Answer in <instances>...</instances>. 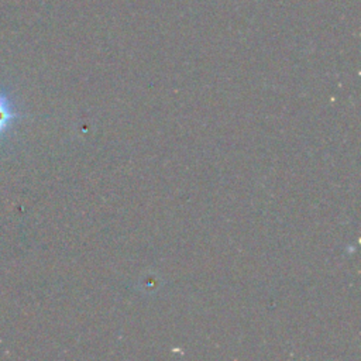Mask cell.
I'll list each match as a JSON object with an SVG mask.
<instances>
[{
    "label": "cell",
    "instance_id": "obj_1",
    "mask_svg": "<svg viewBox=\"0 0 361 361\" xmlns=\"http://www.w3.org/2000/svg\"><path fill=\"white\" fill-rule=\"evenodd\" d=\"M14 118L16 113L13 110L11 103L3 93H0V137L7 131Z\"/></svg>",
    "mask_w": 361,
    "mask_h": 361
}]
</instances>
